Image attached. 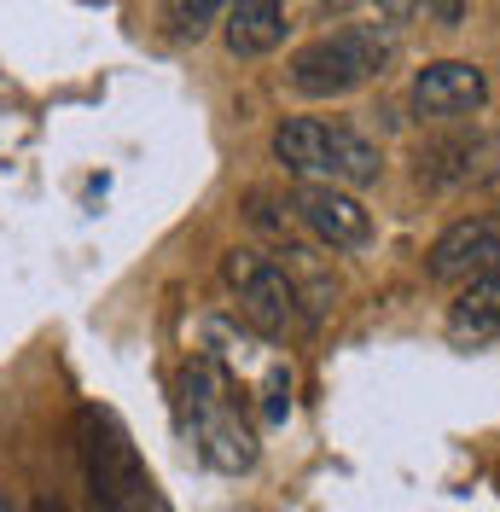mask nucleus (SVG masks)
<instances>
[{"label":"nucleus","instance_id":"1","mask_svg":"<svg viewBox=\"0 0 500 512\" xmlns=\"http://www.w3.org/2000/svg\"><path fill=\"white\" fill-rule=\"evenodd\" d=\"M274 163H285L297 181L344 192H367L384 181V152L361 128L332 123V117H285L274 128Z\"/></svg>","mask_w":500,"mask_h":512},{"label":"nucleus","instance_id":"2","mask_svg":"<svg viewBox=\"0 0 500 512\" xmlns=\"http://www.w3.org/2000/svg\"><path fill=\"white\" fill-rule=\"evenodd\" d=\"M76 448H82V478L94 489L99 512H175L169 495L157 489L152 466L140 460V448L128 443L123 419L111 408H82L76 414Z\"/></svg>","mask_w":500,"mask_h":512},{"label":"nucleus","instance_id":"3","mask_svg":"<svg viewBox=\"0 0 500 512\" xmlns=\"http://www.w3.org/2000/svg\"><path fill=\"white\" fill-rule=\"evenodd\" d=\"M396 64V30L390 24H344L332 35H314L291 53V94L303 99H349L378 82Z\"/></svg>","mask_w":500,"mask_h":512},{"label":"nucleus","instance_id":"4","mask_svg":"<svg viewBox=\"0 0 500 512\" xmlns=\"http://www.w3.org/2000/svg\"><path fill=\"white\" fill-rule=\"evenodd\" d=\"M181 402L192 414V437L198 454L216 466V472H250L256 466V431H250L239 408H233V384L210 355H192L181 367Z\"/></svg>","mask_w":500,"mask_h":512},{"label":"nucleus","instance_id":"5","mask_svg":"<svg viewBox=\"0 0 500 512\" xmlns=\"http://www.w3.org/2000/svg\"><path fill=\"white\" fill-rule=\"evenodd\" d=\"M221 280L239 297V315L262 332V338H285L297 332L303 320V297H297V280L285 274L274 256L262 251H227L221 256Z\"/></svg>","mask_w":500,"mask_h":512},{"label":"nucleus","instance_id":"6","mask_svg":"<svg viewBox=\"0 0 500 512\" xmlns=\"http://www.w3.org/2000/svg\"><path fill=\"white\" fill-rule=\"evenodd\" d=\"M500 268V216H460L437 233V245L425 251V280L437 286H466L477 274Z\"/></svg>","mask_w":500,"mask_h":512},{"label":"nucleus","instance_id":"7","mask_svg":"<svg viewBox=\"0 0 500 512\" xmlns=\"http://www.w3.org/2000/svg\"><path fill=\"white\" fill-rule=\"evenodd\" d=\"M495 169H500V134L471 128V134H448V140L419 146L413 181L431 187V192H460V187H471V181H489Z\"/></svg>","mask_w":500,"mask_h":512},{"label":"nucleus","instance_id":"8","mask_svg":"<svg viewBox=\"0 0 500 512\" xmlns=\"http://www.w3.org/2000/svg\"><path fill=\"white\" fill-rule=\"evenodd\" d=\"M489 105V76L471 59H437L413 76V111L425 123H460Z\"/></svg>","mask_w":500,"mask_h":512},{"label":"nucleus","instance_id":"9","mask_svg":"<svg viewBox=\"0 0 500 512\" xmlns=\"http://www.w3.org/2000/svg\"><path fill=\"white\" fill-rule=\"evenodd\" d=\"M297 222L309 227L326 251H361L373 239V210L344 187H314V181H303L297 187Z\"/></svg>","mask_w":500,"mask_h":512},{"label":"nucleus","instance_id":"10","mask_svg":"<svg viewBox=\"0 0 500 512\" xmlns=\"http://www.w3.org/2000/svg\"><path fill=\"white\" fill-rule=\"evenodd\" d=\"M285 30H291L285 0H227L221 41H227L233 59H268V53H280Z\"/></svg>","mask_w":500,"mask_h":512},{"label":"nucleus","instance_id":"11","mask_svg":"<svg viewBox=\"0 0 500 512\" xmlns=\"http://www.w3.org/2000/svg\"><path fill=\"white\" fill-rule=\"evenodd\" d=\"M448 338L454 344H489V338H500V268L460 286V297L448 303Z\"/></svg>","mask_w":500,"mask_h":512},{"label":"nucleus","instance_id":"12","mask_svg":"<svg viewBox=\"0 0 500 512\" xmlns=\"http://www.w3.org/2000/svg\"><path fill=\"white\" fill-rule=\"evenodd\" d=\"M227 18V0H163V30L169 41H204Z\"/></svg>","mask_w":500,"mask_h":512},{"label":"nucleus","instance_id":"13","mask_svg":"<svg viewBox=\"0 0 500 512\" xmlns=\"http://www.w3.org/2000/svg\"><path fill=\"white\" fill-rule=\"evenodd\" d=\"M285 414H291V373L274 367L268 373V419H285Z\"/></svg>","mask_w":500,"mask_h":512},{"label":"nucleus","instance_id":"14","mask_svg":"<svg viewBox=\"0 0 500 512\" xmlns=\"http://www.w3.org/2000/svg\"><path fill=\"white\" fill-rule=\"evenodd\" d=\"M419 12H431L442 30H460L466 24V0H419Z\"/></svg>","mask_w":500,"mask_h":512},{"label":"nucleus","instance_id":"15","mask_svg":"<svg viewBox=\"0 0 500 512\" xmlns=\"http://www.w3.org/2000/svg\"><path fill=\"white\" fill-rule=\"evenodd\" d=\"M378 12H384V24L396 30V24H407V18L419 12V0H378Z\"/></svg>","mask_w":500,"mask_h":512},{"label":"nucleus","instance_id":"16","mask_svg":"<svg viewBox=\"0 0 500 512\" xmlns=\"http://www.w3.org/2000/svg\"><path fill=\"white\" fill-rule=\"evenodd\" d=\"M30 512H70V507H64V501H53V495H41V501H35Z\"/></svg>","mask_w":500,"mask_h":512},{"label":"nucleus","instance_id":"17","mask_svg":"<svg viewBox=\"0 0 500 512\" xmlns=\"http://www.w3.org/2000/svg\"><path fill=\"white\" fill-rule=\"evenodd\" d=\"M326 6H332V12H355V6H361V0H326Z\"/></svg>","mask_w":500,"mask_h":512},{"label":"nucleus","instance_id":"18","mask_svg":"<svg viewBox=\"0 0 500 512\" xmlns=\"http://www.w3.org/2000/svg\"><path fill=\"white\" fill-rule=\"evenodd\" d=\"M483 187H489V192H500V169H495V175H489V181H483Z\"/></svg>","mask_w":500,"mask_h":512}]
</instances>
